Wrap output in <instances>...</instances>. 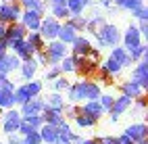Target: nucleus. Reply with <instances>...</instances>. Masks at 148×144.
<instances>
[{
    "instance_id": "1",
    "label": "nucleus",
    "mask_w": 148,
    "mask_h": 144,
    "mask_svg": "<svg viewBox=\"0 0 148 144\" xmlns=\"http://www.w3.org/2000/svg\"><path fill=\"white\" fill-rule=\"evenodd\" d=\"M102 94L100 84L94 80H77L69 84L67 88V102L71 104H82L86 100H98V96Z\"/></svg>"
},
{
    "instance_id": "2",
    "label": "nucleus",
    "mask_w": 148,
    "mask_h": 144,
    "mask_svg": "<svg viewBox=\"0 0 148 144\" xmlns=\"http://www.w3.org/2000/svg\"><path fill=\"white\" fill-rule=\"evenodd\" d=\"M44 54H46V61H48V67L52 65H58L65 56H69V46L58 42V40H52V42H46V48H44Z\"/></svg>"
},
{
    "instance_id": "3",
    "label": "nucleus",
    "mask_w": 148,
    "mask_h": 144,
    "mask_svg": "<svg viewBox=\"0 0 148 144\" xmlns=\"http://www.w3.org/2000/svg\"><path fill=\"white\" fill-rule=\"evenodd\" d=\"M21 13H23V8L17 0H13V2H0V21L6 23V25L17 23Z\"/></svg>"
},
{
    "instance_id": "4",
    "label": "nucleus",
    "mask_w": 148,
    "mask_h": 144,
    "mask_svg": "<svg viewBox=\"0 0 148 144\" xmlns=\"http://www.w3.org/2000/svg\"><path fill=\"white\" fill-rule=\"evenodd\" d=\"M58 29H61V21H56L54 17L46 15V17H42V23H40L38 34L44 38V42H52V40H56Z\"/></svg>"
},
{
    "instance_id": "5",
    "label": "nucleus",
    "mask_w": 148,
    "mask_h": 144,
    "mask_svg": "<svg viewBox=\"0 0 148 144\" xmlns=\"http://www.w3.org/2000/svg\"><path fill=\"white\" fill-rule=\"evenodd\" d=\"M2 132L6 134V136H11V134H17L19 132V125H21V113H19V109H8L2 113Z\"/></svg>"
},
{
    "instance_id": "6",
    "label": "nucleus",
    "mask_w": 148,
    "mask_h": 144,
    "mask_svg": "<svg viewBox=\"0 0 148 144\" xmlns=\"http://www.w3.org/2000/svg\"><path fill=\"white\" fill-rule=\"evenodd\" d=\"M98 34H100L102 42L106 44V48H115V46H119V42H121V32H119V27L113 25V23H104Z\"/></svg>"
},
{
    "instance_id": "7",
    "label": "nucleus",
    "mask_w": 148,
    "mask_h": 144,
    "mask_svg": "<svg viewBox=\"0 0 148 144\" xmlns=\"http://www.w3.org/2000/svg\"><path fill=\"white\" fill-rule=\"evenodd\" d=\"M121 42H123L125 52H130L132 48H136V46H140V44H142V34L138 32V27H136L134 23L121 34Z\"/></svg>"
},
{
    "instance_id": "8",
    "label": "nucleus",
    "mask_w": 148,
    "mask_h": 144,
    "mask_svg": "<svg viewBox=\"0 0 148 144\" xmlns=\"http://www.w3.org/2000/svg\"><path fill=\"white\" fill-rule=\"evenodd\" d=\"M132 104H134V100H132V98H127V96H123V94H121V96H117V98L113 100V107L108 109V115H111V121L115 123V121L119 119V117H121V115H123L127 109L132 107Z\"/></svg>"
},
{
    "instance_id": "9",
    "label": "nucleus",
    "mask_w": 148,
    "mask_h": 144,
    "mask_svg": "<svg viewBox=\"0 0 148 144\" xmlns=\"http://www.w3.org/2000/svg\"><path fill=\"white\" fill-rule=\"evenodd\" d=\"M44 109H46L44 98H40V96H34V98H29L25 104H21V107H19V113H21V117H27V115H42Z\"/></svg>"
},
{
    "instance_id": "10",
    "label": "nucleus",
    "mask_w": 148,
    "mask_h": 144,
    "mask_svg": "<svg viewBox=\"0 0 148 144\" xmlns=\"http://www.w3.org/2000/svg\"><path fill=\"white\" fill-rule=\"evenodd\" d=\"M132 82L142 86L144 90L148 88V59H142L136 63V67L132 69Z\"/></svg>"
},
{
    "instance_id": "11",
    "label": "nucleus",
    "mask_w": 148,
    "mask_h": 144,
    "mask_svg": "<svg viewBox=\"0 0 148 144\" xmlns=\"http://www.w3.org/2000/svg\"><path fill=\"white\" fill-rule=\"evenodd\" d=\"M125 136L130 138L134 144H138V142H144L146 138H148V125L146 123H132V125H127L125 128Z\"/></svg>"
},
{
    "instance_id": "12",
    "label": "nucleus",
    "mask_w": 148,
    "mask_h": 144,
    "mask_svg": "<svg viewBox=\"0 0 148 144\" xmlns=\"http://www.w3.org/2000/svg\"><path fill=\"white\" fill-rule=\"evenodd\" d=\"M19 23H21L27 32H38L40 29V23H42V15L36 13V11H23L21 17H19Z\"/></svg>"
},
{
    "instance_id": "13",
    "label": "nucleus",
    "mask_w": 148,
    "mask_h": 144,
    "mask_svg": "<svg viewBox=\"0 0 148 144\" xmlns=\"http://www.w3.org/2000/svg\"><path fill=\"white\" fill-rule=\"evenodd\" d=\"M25 36H27V29L21 25V23H11L8 25V32H6V48H11L15 42H19V40H25Z\"/></svg>"
},
{
    "instance_id": "14",
    "label": "nucleus",
    "mask_w": 148,
    "mask_h": 144,
    "mask_svg": "<svg viewBox=\"0 0 148 144\" xmlns=\"http://www.w3.org/2000/svg\"><path fill=\"white\" fill-rule=\"evenodd\" d=\"M19 65H21V61H19L13 52H4L2 56H0V73L2 75H8V73L17 71Z\"/></svg>"
},
{
    "instance_id": "15",
    "label": "nucleus",
    "mask_w": 148,
    "mask_h": 144,
    "mask_svg": "<svg viewBox=\"0 0 148 144\" xmlns=\"http://www.w3.org/2000/svg\"><path fill=\"white\" fill-rule=\"evenodd\" d=\"M92 48H94V46H92V42L88 40L86 36H77L75 40L71 42V48H69V50H71V54H73V56H84V54L90 52Z\"/></svg>"
},
{
    "instance_id": "16",
    "label": "nucleus",
    "mask_w": 148,
    "mask_h": 144,
    "mask_svg": "<svg viewBox=\"0 0 148 144\" xmlns=\"http://www.w3.org/2000/svg\"><path fill=\"white\" fill-rule=\"evenodd\" d=\"M119 90H121L123 96H127V98H132V100H136V98H140V96H144V92H146L142 86H138V84L132 82V80L123 82V84L119 86Z\"/></svg>"
},
{
    "instance_id": "17",
    "label": "nucleus",
    "mask_w": 148,
    "mask_h": 144,
    "mask_svg": "<svg viewBox=\"0 0 148 144\" xmlns=\"http://www.w3.org/2000/svg\"><path fill=\"white\" fill-rule=\"evenodd\" d=\"M38 134H40L42 144H58V128H52V125H48V123H44V125L38 130Z\"/></svg>"
},
{
    "instance_id": "18",
    "label": "nucleus",
    "mask_w": 148,
    "mask_h": 144,
    "mask_svg": "<svg viewBox=\"0 0 148 144\" xmlns=\"http://www.w3.org/2000/svg\"><path fill=\"white\" fill-rule=\"evenodd\" d=\"M108 59H113L115 63H119L123 69H125V67H132V65H134V61L130 59V54L125 52L123 46H115V48H111V54H108Z\"/></svg>"
},
{
    "instance_id": "19",
    "label": "nucleus",
    "mask_w": 148,
    "mask_h": 144,
    "mask_svg": "<svg viewBox=\"0 0 148 144\" xmlns=\"http://www.w3.org/2000/svg\"><path fill=\"white\" fill-rule=\"evenodd\" d=\"M79 111L86 113V115H90V117H94L96 121L104 115V109L100 107V102H98V100H86V102H82Z\"/></svg>"
},
{
    "instance_id": "20",
    "label": "nucleus",
    "mask_w": 148,
    "mask_h": 144,
    "mask_svg": "<svg viewBox=\"0 0 148 144\" xmlns=\"http://www.w3.org/2000/svg\"><path fill=\"white\" fill-rule=\"evenodd\" d=\"M42 121L48 123V125H52V128H61L63 123H67V119L63 117L61 111H50V109H44V113H42Z\"/></svg>"
},
{
    "instance_id": "21",
    "label": "nucleus",
    "mask_w": 148,
    "mask_h": 144,
    "mask_svg": "<svg viewBox=\"0 0 148 144\" xmlns=\"http://www.w3.org/2000/svg\"><path fill=\"white\" fill-rule=\"evenodd\" d=\"M44 104H46V109H50V111H61V113H63L67 100H65V96H63V94L52 92V94H48V96H46Z\"/></svg>"
},
{
    "instance_id": "22",
    "label": "nucleus",
    "mask_w": 148,
    "mask_h": 144,
    "mask_svg": "<svg viewBox=\"0 0 148 144\" xmlns=\"http://www.w3.org/2000/svg\"><path fill=\"white\" fill-rule=\"evenodd\" d=\"M79 36L71 25H69L67 21L65 23H61V29H58V36H56V40L58 42H63V44H67V46H71V42L75 40V38Z\"/></svg>"
},
{
    "instance_id": "23",
    "label": "nucleus",
    "mask_w": 148,
    "mask_h": 144,
    "mask_svg": "<svg viewBox=\"0 0 148 144\" xmlns=\"http://www.w3.org/2000/svg\"><path fill=\"white\" fill-rule=\"evenodd\" d=\"M19 71H21V77H23L25 82H29V80H34L36 73H38V63H36L34 59L21 61V65H19Z\"/></svg>"
},
{
    "instance_id": "24",
    "label": "nucleus",
    "mask_w": 148,
    "mask_h": 144,
    "mask_svg": "<svg viewBox=\"0 0 148 144\" xmlns=\"http://www.w3.org/2000/svg\"><path fill=\"white\" fill-rule=\"evenodd\" d=\"M65 6L69 11V17H75V15H84V11L90 6V2L88 0H67Z\"/></svg>"
},
{
    "instance_id": "25",
    "label": "nucleus",
    "mask_w": 148,
    "mask_h": 144,
    "mask_svg": "<svg viewBox=\"0 0 148 144\" xmlns=\"http://www.w3.org/2000/svg\"><path fill=\"white\" fill-rule=\"evenodd\" d=\"M19 4H21L23 11H36V13H40L44 17L46 13V2H42V0H17Z\"/></svg>"
},
{
    "instance_id": "26",
    "label": "nucleus",
    "mask_w": 148,
    "mask_h": 144,
    "mask_svg": "<svg viewBox=\"0 0 148 144\" xmlns=\"http://www.w3.org/2000/svg\"><path fill=\"white\" fill-rule=\"evenodd\" d=\"M25 40L29 42V46H32L36 52H42L44 48H46V42H44V38H42L40 34H38V32H27Z\"/></svg>"
},
{
    "instance_id": "27",
    "label": "nucleus",
    "mask_w": 148,
    "mask_h": 144,
    "mask_svg": "<svg viewBox=\"0 0 148 144\" xmlns=\"http://www.w3.org/2000/svg\"><path fill=\"white\" fill-rule=\"evenodd\" d=\"M0 109L2 111L15 109V94L6 88H0Z\"/></svg>"
},
{
    "instance_id": "28",
    "label": "nucleus",
    "mask_w": 148,
    "mask_h": 144,
    "mask_svg": "<svg viewBox=\"0 0 148 144\" xmlns=\"http://www.w3.org/2000/svg\"><path fill=\"white\" fill-rule=\"evenodd\" d=\"M115 6L121 8V11L134 13V11H138V8L144 6V0H115Z\"/></svg>"
},
{
    "instance_id": "29",
    "label": "nucleus",
    "mask_w": 148,
    "mask_h": 144,
    "mask_svg": "<svg viewBox=\"0 0 148 144\" xmlns=\"http://www.w3.org/2000/svg\"><path fill=\"white\" fill-rule=\"evenodd\" d=\"M106 23V19L102 15H92L90 19H88V23H86V32H90V34H96V32H100V27Z\"/></svg>"
},
{
    "instance_id": "30",
    "label": "nucleus",
    "mask_w": 148,
    "mask_h": 144,
    "mask_svg": "<svg viewBox=\"0 0 148 144\" xmlns=\"http://www.w3.org/2000/svg\"><path fill=\"white\" fill-rule=\"evenodd\" d=\"M73 136L75 134L71 132L69 123H63V125L58 128V144H73Z\"/></svg>"
},
{
    "instance_id": "31",
    "label": "nucleus",
    "mask_w": 148,
    "mask_h": 144,
    "mask_svg": "<svg viewBox=\"0 0 148 144\" xmlns=\"http://www.w3.org/2000/svg\"><path fill=\"white\" fill-rule=\"evenodd\" d=\"M50 17H54L56 21H67L69 19V11L65 4H50Z\"/></svg>"
},
{
    "instance_id": "32",
    "label": "nucleus",
    "mask_w": 148,
    "mask_h": 144,
    "mask_svg": "<svg viewBox=\"0 0 148 144\" xmlns=\"http://www.w3.org/2000/svg\"><path fill=\"white\" fill-rule=\"evenodd\" d=\"M15 107H21V104H25L32 96H29V92H27V88H25V84L23 86H17L15 88Z\"/></svg>"
},
{
    "instance_id": "33",
    "label": "nucleus",
    "mask_w": 148,
    "mask_h": 144,
    "mask_svg": "<svg viewBox=\"0 0 148 144\" xmlns=\"http://www.w3.org/2000/svg\"><path fill=\"white\" fill-rule=\"evenodd\" d=\"M67 23L73 27V29L79 34V32H86V23H88V17L84 15H75V17H69L67 19Z\"/></svg>"
},
{
    "instance_id": "34",
    "label": "nucleus",
    "mask_w": 148,
    "mask_h": 144,
    "mask_svg": "<svg viewBox=\"0 0 148 144\" xmlns=\"http://www.w3.org/2000/svg\"><path fill=\"white\" fill-rule=\"evenodd\" d=\"M100 67H102V69H104L108 75H113V77H117V75L123 71V67H121L119 63H115L113 59H106L104 63H100Z\"/></svg>"
},
{
    "instance_id": "35",
    "label": "nucleus",
    "mask_w": 148,
    "mask_h": 144,
    "mask_svg": "<svg viewBox=\"0 0 148 144\" xmlns=\"http://www.w3.org/2000/svg\"><path fill=\"white\" fill-rule=\"evenodd\" d=\"M58 71H61V75H67V73H75V61H73V56L69 54L65 56V59L58 63Z\"/></svg>"
},
{
    "instance_id": "36",
    "label": "nucleus",
    "mask_w": 148,
    "mask_h": 144,
    "mask_svg": "<svg viewBox=\"0 0 148 144\" xmlns=\"http://www.w3.org/2000/svg\"><path fill=\"white\" fill-rule=\"evenodd\" d=\"M73 121H75L77 128H94L96 125V119L90 117V115H86V113H82V111H79V115H77Z\"/></svg>"
},
{
    "instance_id": "37",
    "label": "nucleus",
    "mask_w": 148,
    "mask_h": 144,
    "mask_svg": "<svg viewBox=\"0 0 148 144\" xmlns=\"http://www.w3.org/2000/svg\"><path fill=\"white\" fill-rule=\"evenodd\" d=\"M127 54H130V59H132L134 63H138V61H142V59H148V56H146V46H144V44H140V46H136V48H132V50L127 52Z\"/></svg>"
},
{
    "instance_id": "38",
    "label": "nucleus",
    "mask_w": 148,
    "mask_h": 144,
    "mask_svg": "<svg viewBox=\"0 0 148 144\" xmlns=\"http://www.w3.org/2000/svg\"><path fill=\"white\" fill-rule=\"evenodd\" d=\"M23 123H27L32 130H40L42 125H44V121H42V115H27V117H23L21 119Z\"/></svg>"
},
{
    "instance_id": "39",
    "label": "nucleus",
    "mask_w": 148,
    "mask_h": 144,
    "mask_svg": "<svg viewBox=\"0 0 148 144\" xmlns=\"http://www.w3.org/2000/svg\"><path fill=\"white\" fill-rule=\"evenodd\" d=\"M77 115H79V104H71V102H67V104H65V109H63V117H65V119H75Z\"/></svg>"
},
{
    "instance_id": "40",
    "label": "nucleus",
    "mask_w": 148,
    "mask_h": 144,
    "mask_svg": "<svg viewBox=\"0 0 148 144\" xmlns=\"http://www.w3.org/2000/svg\"><path fill=\"white\" fill-rule=\"evenodd\" d=\"M67 88H69V80L65 77V75H58V77L52 82V90H54V92H58V94H63Z\"/></svg>"
},
{
    "instance_id": "41",
    "label": "nucleus",
    "mask_w": 148,
    "mask_h": 144,
    "mask_svg": "<svg viewBox=\"0 0 148 144\" xmlns=\"http://www.w3.org/2000/svg\"><path fill=\"white\" fill-rule=\"evenodd\" d=\"M25 88H27V92H29V96H40L42 94V82H36V80H29L27 84H25Z\"/></svg>"
},
{
    "instance_id": "42",
    "label": "nucleus",
    "mask_w": 148,
    "mask_h": 144,
    "mask_svg": "<svg viewBox=\"0 0 148 144\" xmlns=\"http://www.w3.org/2000/svg\"><path fill=\"white\" fill-rule=\"evenodd\" d=\"M113 100H115L113 94H100L98 96V102H100V107L104 109V113H108V109L113 107Z\"/></svg>"
},
{
    "instance_id": "43",
    "label": "nucleus",
    "mask_w": 148,
    "mask_h": 144,
    "mask_svg": "<svg viewBox=\"0 0 148 144\" xmlns=\"http://www.w3.org/2000/svg\"><path fill=\"white\" fill-rule=\"evenodd\" d=\"M21 138H23V144H42V140H40V134H38V130H34V132L25 134V136H21Z\"/></svg>"
},
{
    "instance_id": "44",
    "label": "nucleus",
    "mask_w": 148,
    "mask_h": 144,
    "mask_svg": "<svg viewBox=\"0 0 148 144\" xmlns=\"http://www.w3.org/2000/svg\"><path fill=\"white\" fill-rule=\"evenodd\" d=\"M96 77H98V80H102L104 84H113V80H115L113 75H108V73H106V71L102 69L100 65H98V69H96Z\"/></svg>"
},
{
    "instance_id": "45",
    "label": "nucleus",
    "mask_w": 148,
    "mask_h": 144,
    "mask_svg": "<svg viewBox=\"0 0 148 144\" xmlns=\"http://www.w3.org/2000/svg\"><path fill=\"white\" fill-rule=\"evenodd\" d=\"M132 17L136 19V21H148V8L142 6V8H138V11L132 13Z\"/></svg>"
},
{
    "instance_id": "46",
    "label": "nucleus",
    "mask_w": 148,
    "mask_h": 144,
    "mask_svg": "<svg viewBox=\"0 0 148 144\" xmlns=\"http://www.w3.org/2000/svg\"><path fill=\"white\" fill-rule=\"evenodd\" d=\"M58 75H61V71H58V65L48 67V71H46V82H54Z\"/></svg>"
},
{
    "instance_id": "47",
    "label": "nucleus",
    "mask_w": 148,
    "mask_h": 144,
    "mask_svg": "<svg viewBox=\"0 0 148 144\" xmlns=\"http://www.w3.org/2000/svg\"><path fill=\"white\" fill-rule=\"evenodd\" d=\"M96 142L98 144H117V136H98Z\"/></svg>"
},
{
    "instance_id": "48",
    "label": "nucleus",
    "mask_w": 148,
    "mask_h": 144,
    "mask_svg": "<svg viewBox=\"0 0 148 144\" xmlns=\"http://www.w3.org/2000/svg\"><path fill=\"white\" fill-rule=\"evenodd\" d=\"M4 144H23V138L19 136V134H11V136H6Z\"/></svg>"
},
{
    "instance_id": "49",
    "label": "nucleus",
    "mask_w": 148,
    "mask_h": 144,
    "mask_svg": "<svg viewBox=\"0 0 148 144\" xmlns=\"http://www.w3.org/2000/svg\"><path fill=\"white\" fill-rule=\"evenodd\" d=\"M136 27H138V32L142 34V38H144V36H148V21H138V25H136Z\"/></svg>"
},
{
    "instance_id": "50",
    "label": "nucleus",
    "mask_w": 148,
    "mask_h": 144,
    "mask_svg": "<svg viewBox=\"0 0 148 144\" xmlns=\"http://www.w3.org/2000/svg\"><path fill=\"white\" fill-rule=\"evenodd\" d=\"M134 102H136V109L140 111V113H142V111L146 109V98H144V96H140V98H136Z\"/></svg>"
},
{
    "instance_id": "51",
    "label": "nucleus",
    "mask_w": 148,
    "mask_h": 144,
    "mask_svg": "<svg viewBox=\"0 0 148 144\" xmlns=\"http://www.w3.org/2000/svg\"><path fill=\"white\" fill-rule=\"evenodd\" d=\"M6 32H8V25L0 21V40H6Z\"/></svg>"
},
{
    "instance_id": "52",
    "label": "nucleus",
    "mask_w": 148,
    "mask_h": 144,
    "mask_svg": "<svg viewBox=\"0 0 148 144\" xmlns=\"http://www.w3.org/2000/svg\"><path fill=\"white\" fill-rule=\"evenodd\" d=\"M117 144H134V142L127 138L125 134H121V136H117Z\"/></svg>"
},
{
    "instance_id": "53",
    "label": "nucleus",
    "mask_w": 148,
    "mask_h": 144,
    "mask_svg": "<svg viewBox=\"0 0 148 144\" xmlns=\"http://www.w3.org/2000/svg\"><path fill=\"white\" fill-rule=\"evenodd\" d=\"M75 144H98V142H96V138H79Z\"/></svg>"
},
{
    "instance_id": "54",
    "label": "nucleus",
    "mask_w": 148,
    "mask_h": 144,
    "mask_svg": "<svg viewBox=\"0 0 148 144\" xmlns=\"http://www.w3.org/2000/svg\"><path fill=\"white\" fill-rule=\"evenodd\" d=\"M4 52H8V48H6V42H4V40H0V56H2Z\"/></svg>"
},
{
    "instance_id": "55",
    "label": "nucleus",
    "mask_w": 148,
    "mask_h": 144,
    "mask_svg": "<svg viewBox=\"0 0 148 144\" xmlns=\"http://www.w3.org/2000/svg\"><path fill=\"white\" fill-rule=\"evenodd\" d=\"M67 0H48V4H65Z\"/></svg>"
},
{
    "instance_id": "56",
    "label": "nucleus",
    "mask_w": 148,
    "mask_h": 144,
    "mask_svg": "<svg viewBox=\"0 0 148 144\" xmlns=\"http://www.w3.org/2000/svg\"><path fill=\"white\" fill-rule=\"evenodd\" d=\"M88 2H90V4H92V2H100V0H88Z\"/></svg>"
},
{
    "instance_id": "57",
    "label": "nucleus",
    "mask_w": 148,
    "mask_h": 144,
    "mask_svg": "<svg viewBox=\"0 0 148 144\" xmlns=\"http://www.w3.org/2000/svg\"><path fill=\"white\" fill-rule=\"evenodd\" d=\"M138 144H148V142H146V140H144V142H138Z\"/></svg>"
},
{
    "instance_id": "58",
    "label": "nucleus",
    "mask_w": 148,
    "mask_h": 144,
    "mask_svg": "<svg viewBox=\"0 0 148 144\" xmlns=\"http://www.w3.org/2000/svg\"><path fill=\"white\" fill-rule=\"evenodd\" d=\"M2 113H4V111H2V109H0V117H2Z\"/></svg>"
},
{
    "instance_id": "59",
    "label": "nucleus",
    "mask_w": 148,
    "mask_h": 144,
    "mask_svg": "<svg viewBox=\"0 0 148 144\" xmlns=\"http://www.w3.org/2000/svg\"><path fill=\"white\" fill-rule=\"evenodd\" d=\"M42 2H48V0H42Z\"/></svg>"
},
{
    "instance_id": "60",
    "label": "nucleus",
    "mask_w": 148,
    "mask_h": 144,
    "mask_svg": "<svg viewBox=\"0 0 148 144\" xmlns=\"http://www.w3.org/2000/svg\"><path fill=\"white\" fill-rule=\"evenodd\" d=\"M0 144H4V142H0Z\"/></svg>"
}]
</instances>
